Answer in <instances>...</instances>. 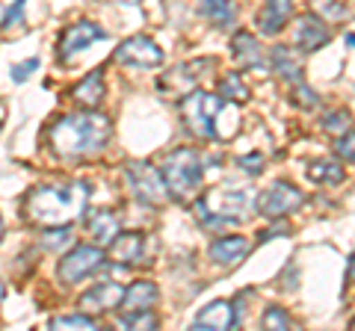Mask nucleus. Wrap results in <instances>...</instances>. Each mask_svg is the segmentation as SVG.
I'll return each mask as SVG.
<instances>
[{"label": "nucleus", "mask_w": 355, "mask_h": 331, "mask_svg": "<svg viewBox=\"0 0 355 331\" xmlns=\"http://www.w3.org/2000/svg\"><path fill=\"white\" fill-rule=\"evenodd\" d=\"M86 204H89V184L83 181L44 184L27 193L24 213L30 222L42 228H69V222L86 213Z\"/></svg>", "instance_id": "f257e3e1"}, {"label": "nucleus", "mask_w": 355, "mask_h": 331, "mask_svg": "<svg viewBox=\"0 0 355 331\" xmlns=\"http://www.w3.org/2000/svg\"><path fill=\"white\" fill-rule=\"evenodd\" d=\"M113 125L101 113H69L60 116L48 130V142L60 157H89L107 148Z\"/></svg>", "instance_id": "f03ea898"}, {"label": "nucleus", "mask_w": 355, "mask_h": 331, "mask_svg": "<svg viewBox=\"0 0 355 331\" xmlns=\"http://www.w3.org/2000/svg\"><path fill=\"white\" fill-rule=\"evenodd\" d=\"M160 175L166 181V190H169V198L187 204L198 198V190H202L205 160L196 148H178V151H169V157L163 160Z\"/></svg>", "instance_id": "7ed1b4c3"}, {"label": "nucleus", "mask_w": 355, "mask_h": 331, "mask_svg": "<svg viewBox=\"0 0 355 331\" xmlns=\"http://www.w3.org/2000/svg\"><path fill=\"white\" fill-rule=\"evenodd\" d=\"M252 211H258V202L243 190H214V193H205L196 202L198 222H205L210 228H225V225L246 222V219L252 216Z\"/></svg>", "instance_id": "20e7f679"}, {"label": "nucleus", "mask_w": 355, "mask_h": 331, "mask_svg": "<svg viewBox=\"0 0 355 331\" xmlns=\"http://www.w3.org/2000/svg\"><path fill=\"white\" fill-rule=\"evenodd\" d=\"M216 69V60L214 57H205V60H190V62H181L178 69H172L169 74H163L157 80V89L166 98H190L193 92H198V83L207 77V71Z\"/></svg>", "instance_id": "39448f33"}, {"label": "nucleus", "mask_w": 355, "mask_h": 331, "mask_svg": "<svg viewBox=\"0 0 355 331\" xmlns=\"http://www.w3.org/2000/svg\"><path fill=\"white\" fill-rule=\"evenodd\" d=\"M125 178H128L130 193L137 195L142 204L160 207L166 198H169V190H166V181H163L160 169H154V166L146 163V160L128 163V166H125Z\"/></svg>", "instance_id": "423d86ee"}, {"label": "nucleus", "mask_w": 355, "mask_h": 331, "mask_svg": "<svg viewBox=\"0 0 355 331\" xmlns=\"http://www.w3.org/2000/svg\"><path fill=\"white\" fill-rule=\"evenodd\" d=\"M222 101L216 95H207V92H193L190 98L181 101V116H184V125L193 136L198 139H210L214 136V118L219 113Z\"/></svg>", "instance_id": "0eeeda50"}, {"label": "nucleus", "mask_w": 355, "mask_h": 331, "mask_svg": "<svg viewBox=\"0 0 355 331\" xmlns=\"http://www.w3.org/2000/svg\"><path fill=\"white\" fill-rule=\"evenodd\" d=\"M305 204V193L291 181H275L258 195V213L266 219H284L287 213L299 211Z\"/></svg>", "instance_id": "6e6552de"}, {"label": "nucleus", "mask_w": 355, "mask_h": 331, "mask_svg": "<svg viewBox=\"0 0 355 331\" xmlns=\"http://www.w3.org/2000/svg\"><path fill=\"white\" fill-rule=\"evenodd\" d=\"M104 260H107V255L101 249H95V246H74L69 255L60 260L57 275H60L62 284H77V281H83L92 272L101 269Z\"/></svg>", "instance_id": "1a4fd4ad"}, {"label": "nucleus", "mask_w": 355, "mask_h": 331, "mask_svg": "<svg viewBox=\"0 0 355 331\" xmlns=\"http://www.w3.org/2000/svg\"><path fill=\"white\" fill-rule=\"evenodd\" d=\"M104 36H107V33L98 27V24H92V21H80V24L65 27L62 36H60V42H57V60H60V62H71L77 53L86 51L89 45H92V42L104 39Z\"/></svg>", "instance_id": "9d476101"}, {"label": "nucleus", "mask_w": 355, "mask_h": 331, "mask_svg": "<svg viewBox=\"0 0 355 331\" xmlns=\"http://www.w3.org/2000/svg\"><path fill=\"white\" fill-rule=\"evenodd\" d=\"M121 299H125V287L116 284V281H101L80 296V316H98V314H107V311H116L121 307Z\"/></svg>", "instance_id": "9b49d317"}, {"label": "nucleus", "mask_w": 355, "mask_h": 331, "mask_svg": "<svg viewBox=\"0 0 355 331\" xmlns=\"http://www.w3.org/2000/svg\"><path fill=\"white\" fill-rule=\"evenodd\" d=\"M116 60L121 65H137V69H157L163 65V51L148 36H130L119 45Z\"/></svg>", "instance_id": "f8f14e48"}, {"label": "nucleus", "mask_w": 355, "mask_h": 331, "mask_svg": "<svg viewBox=\"0 0 355 331\" xmlns=\"http://www.w3.org/2000/svg\"><path fill=\"white\" fill-rule=\"evenodd\" d=\"M331 30L326 27V21L320 18L317 12H305L293 21V45L305 53H314L323 45H329Z\"/></svg>", "instance_id": "ddd939ff"}, {"label": "nucleus", "mask_w": 355, "mask_h": 331, "mask_svg": "<svg viewBox=\"0 0 355 331\" xmlns=\"http://www.w3.org/2000/svg\"><path fill=\"white\" fill-rule=\"evenodd\" d=\"M237 325L234 316V305L225 299H216L202 307V314L196 316V323L190 325V331H231Z\"/></svg>", "instance_id": "4468645a"}, {"label": "nucleus", "mask_w": 355, "mask_h": 331, "mask_svg": "<svg viewBox=\"0 0 355 331\" xmlns=\"http://www.w3.org/2000/svg\"><path fill=\"white\" fill-rule=\"evenodd\" d=\"M146 255V237L137 234V231H121V234L110 242L107 249V258L116 263V267H137Z\"/></svg>", "instance_id": "2eb2a0df"}, {"label": "nucleus", "mask_w": 355, "mask_h": 331, "mask_svg": "<svg viewBox=\"0 0 355 331\" xmlns=\"http://www.w3.org/2000/svg\"><path fill=\"white\" fill-rule=\"evenodd\" d=\"M157 299H160V293H157V287H154L151 281H137V284H130L128 290H125L121 311H125V316H130V314H146V311H151V307L157 305Z\"/></svg>", "instance_id": "dca6fc26"}, {"label": "nucleus", "mask_w": 355, "mask_h": 331, "mask_svg": "<svg viewBox=\"0 0 355 331\" xmlns=\"http://www.w3.org/2000/svg\"><path fill=\"white\" fill-rule=\"evenodd\" d=\"M231 57H234L243 69H261L263 65V48L249 30H240L237 36L231 39Z\"/></svg>", "instance_id": "f3484780"}, {"label": "nucleus", "mask_w": 355, "mask_h": 331, "mask_svg": "<svg viewBox=\"0 0 355 331\" xmlns=\"http://www.w3.org/2000/svg\"><path fill=\"white\" fill-rule=\"evenodd\" d=\"M291 18H293V6L287 3V0H270L258 12V30L263 36H275V33H282V27Z\"/></svg>", "instance_id": "a211bd4d"}, {"label": "nucleus", "mask_w": 355, "mask_h": 331, "mask_svg": "<svg viewBox=\"0 0 355 331\" xmlns=\"http://www.w3.org/2000/svg\"><path fill=\"white\" fill-rule=\"evenodd\" d=\"M249 251V242L246 237H219L214 246H210V258L219 267H237V263L246 258Z\"/></svg>", "instance_id": "6ab92c4d"}, {"label": "nucleus", "mask_w": 355, "mask_h": 331, "mask_svg": "<svg viewBox=\"0 0 355 331\" xmlns=\"http://www.w3.org/2000/svg\"><path fill=\"white\" fill-rule=\"evenodd\" d=\"M71 98L86 109V113H92V109L104 101V74H101V71L86 74L83 80L71 89Z\"/></svg>", "instance_id": "aec40b11"}, {"label": "nucleus", "mask_w": 355, "mask_h": 331, "mask_svg": "<svg viewBox=\"0 0 355 331\" xmlns=\"http://www.w3.org/2000/svg\"><path fill=\"white\" fill-rule=\"evenodd\" d=\"M86 231L92 234L95 240H101V242H113L121 231H119V216L113 211H92L86 216Z\"/></svg>", "instance_id": "412c9836"}, {"label": "nucleus", "mask_w": 355, "mask_h": 331, "mask_svg": "<svg viewBox=\"0 0 355 331\" xmlns=\"http://www.w3.org/2000/svg\"><path fill=\"white\" fill-rule=\"evenodd\" d=\"M270 60H272V71L282 77V80H291V83H302V65H299L296 60V53L291 48H272L270 53Z\"/></svg>", "instance_id": "4be33fe9"}, {"label": "nucleus", "mask_w": 355, "mask_h": 331, "mask_svg": "<svg viewBox=\"0 0 355 331\" xmlns=\"http://www.w3.org/2000/svg\"><path fill=\"white\" fill-rule=\"evenodd\" d=\"M237 130H240V107L225 101L214 118V136L225 142V139H234Z\"/></svg>", "instance_id": "5701e85b"}, {"label": "nucleus", "mask_w": 355, "mask_h": 331, "mask_svg": "<svg viewBox=\"0 0 355 331\" xmlns=\"http://www.w3.org/2000/svg\"><path fill=\"white\" fill-rule=\"evenodd\" d=\"M308 178L314 184H323V186H335L343 181V166L338 160H317L311 163L308 169Z\"/></svg>", "instance_id": "b1692460"}, {"label": "nucleus", "mask_w": 355, "mask_h": 331, "mask_svg": "<svg viewBox=\"0 0 355 331\" xmlns=\"http://www.w3.org/2000/svg\"><path fill=\"white\" fill-rule=\"evenodd\" d=\"M198 12H202L205 18H210L214 24L225 27V24H231V21L237 18V6L234 3H225V0H207V3L198 6Z\"/></svg>", "instance_id": "393cba45"}, {"label": "nucleus", "mask_w": 355, "mask_h": 331, "mask_svg": "<svg viewBox=\"0 0 355 331\" xmlns=\"http://www.w3.org/2000/svg\"><path fill=\"white\" fill-rule=\"evenodd\" d=\"M219 92L228 98V104H240V101H246L249 98V86H246V80H243L240 74L228 71L225 77H219Z\"/></svg>", "instance_id": "a878e982"}, {"label": "nucleus", "mask_w": 355, "mask_h": 331, "mask_svg": "<svg viewBox=\"0 0 355 331\" xmlns=\"http://www.w3.org/2000/svg\"><path fill=\"white\" fill-rule=\"evenodd\" d=\"M160 328V319L154 311L146 314H130V316H121V323L116 331H157Z\"/></svg>", "instance_id": "bb28decb"}, {"label": "nucleus", "mask_w": 355, "mask_h": 331, "mask_svg": "<svg viewBox=\"0 0 355 331\" xmlns=\"http://www.w3.org/2000/svg\"><path fill=\"white\" fill-rule=\"evenodd\" d=\"M48 331H101L89 316L80 314H71V316H57L51 319V328Z\"/></svg>", "instance_id": "cd10ccee"}, {"label": "nucleus", "mask_w": 355, "mask_h": 331, "mask_svg": "<svg viewBox=\"0 0 355 331\" xmlns=\"http://www.w3.org/2000/svg\"><path fill=\"white\" fill-rule=\"evenodd\" d=\"M349 127H352V116L347 113V109H335V113H329L323 118V130H326V134H331V136H338V139L347 136Z\"/></svg>", "instance_id": "c85d7f7f"}, {"label": "nucleus", "mask_w": 355, "mask_h": 331, "mask_svg": "<svg viewBox=\"0 0 355 331\" xmlns=\"http://www.w3.org/2000/svg\"><path fill=\"white\" fill-rule=\"evenodd\" d=\"M261 325H263V331H299V328L291 323V316L282 311V307H266Z\"/></svg>", "instance_id": "c756f323"}, {"label": "nucleus", "mask_w": 355, "mask_h": 331, "mask_svg": "<svg viewBox=\"0 0 355 331\" xmlns=\"http://www.w3.org/2000/svg\"><path fill=\"white\" fill-rule=\"evenodd\" d=\"M42 246L51 249V251L71 246V231H69V228H48V231L42 234Z\"/></svg>", "instance_id": "7c9ffc66"}, {"label": "nucleus", "mask_w": 355, "mask_h": 331, "mask_svg": "<svg viewBox=\"0 0 355 331\" xmlns=\"http://www.w3.org/2000/svg\"><path fill=\"white\" fill-rule=\"evenodd\" d=\"M291 101H293L296 107H302V109H314V107L320 104V98H317V92L311 89V86L296 83V86H293V92H291Z\"/></svg>", "instance_id": "2f4dec72"}, {"label": "nucleus", "mask_w": 355, "mask_h": 331, "mask_svg": "<svg viewBox=\"0 0 355 331\" xmlns=\"http://www.w3.org/2000/svg\"><path fill=\"white\" fill-rule=\"evenodd\" d=\"M237 166H240V169L246 172V175H261L263 166H266V157H263V154H258V151H252L249 157H240Z\"/></svg>", "instance_id": "473e14b6"}, {"label": "nucleus", "mask_w": 355, "mask_h": 331, "mask_svg": "<svg viewBox=\"0 0 355 331\" xmlns=\"http://www.w3.org/2000/svg\"><path fill=\"white\" fill-rule=\"evenodd\" d=\"M335 151H338V157L340 160H347V163H355V134L349 130L347 136H340L335 142Z\"/></svg>", "instance_id": "72a5a7b5"}, {"label": "nucleus", "mask_w": 355, "mask_h": 331, "mask_svg": "<svg viewBox=\"0 0 355 331\" xmlns=\"http://www.w3.org/2000/svg\"><path fill=\"white\" fill-rule=\"evenodd\" d=\"M36 69H39V57H30V60H24V62H18V65H12V80H15V83H24Z\"/></svg>", "instance_id": "f704fd0d"}, {"label": "nucleus", "mask_w": 355, "mask_h": 331, "mask_svg": "<svg viewBox=\"0 0 355 331\" xmlns=\"http://www.w3.org/2000/svg\"><path fill=\"white\" fill-rule=\"evenodd\" d=\"M21 15H24V3H6V12H3V21H0V27H15Z\"/></svg>", "instance_id": "c9c22d12"}, {"label": "nucleus", "mask_w": 355, "mask_h": 331, "mask_svg": "<svg viewBox=\"0 0 355 331\" xmlns=\"http://www.w3.org/2000/svg\"><path fill=\"white\" fill-rule=\"evenodd\" d=\"M317 15L320 18H335V21H340L343 15H347V9H343L340 3H320L317 6Z\"/></svg>", "instance_id": "e433bc0d"}, {"label": "nucleus", "mask_w": 355, "mask_h": 331, "mask_svg": "<svg viewBox=\"0 0 355 331\" xmlns=\"http://www.w3.org/2000/svg\"><path fill=\"white\" fill-rule=\"evenodd\" d=\"M347 74L355 80V33L347 36Z\"/></svg>", "instance_id": "4c0bfd02"}, {"label": "nucleus", "mask_w": 355, "mask_h": 331, "mask_svg": "<svg viewBox=\"0 0 355 331\" xmlns=\"http://www.w3.org/2000/svg\"><path fill=\"white\" fill-rule=\"evenodd\" d=\"M347 281H349V284L355 281V249H352V255H349V260H347Z\"/></svg>", "instance_id": "58836bf2"}, {"label": "nucleus", "mask_w": 355, "mask_h": 331, "mask_svg": "<svg viewBox=\"0 0 355 331\" xmlns=\"http://www.w3.org/2000/svg\"><path fill=\"white\" fill-rule=\"evenodd\" d=\"M3 296H6V287H3V281H0V302H3Z\"/></svg>", "instance_id": "ea45409f"}, {"label": "nucleus", "mask_w": 355, "mask_h": 331, "mask_svg": "<svg viewBox=\"0 0 355 331\" xmlns=\"http://www.w3.org/2000/svg\"><path fill=\"white\" fill-rule=\"evenodd\" d=\"M3 12H6V3H0V21H3Z\"/></svg>", "instance_id": "a19ab883"}, {"label": "nucleus", "mask_w": 355, "mask_h": 331, "mask_svg": "<svg viewBox=\"0 0 355 331\" xmlns=\"http://www.w3.org/2000/svg\"><path fill=\"white\" fill-rule=\"evenodd\" d=\"M0 237H3V219H0Z\"/></svg>", "instance_id": "79ce46f5"}, {"label": "nucleus", "mask_w": 355, "mask_h": 331, "mask_svg": "<svg viewBox=\"0 0 355 331\" xmlns=\"http://www.w3.org/2000/svg\"><path fill=\"white\" fill-rule=\"evenodd\" d=\"M349 331H355V323H352V325H349Z\"/></svg>", "instance_id": "37998d69"}]
</instances>
